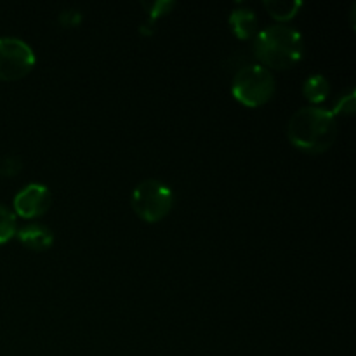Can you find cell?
Masks as SVG:
<instances>
[{
  "label": "cell",
  "mask_w": 356,
  "mask_h": 356,
  "mask_svg": "<svg viewBox=\"0 0 356 356\" xmlns=\"http://www.w3.org/2000/svg\"><path fill=\"white\" fill-rule=\"evenodd\" d=\"M37 58L26 42L14 37L0 38V80L16 82L33 70Z\"/></svg>",
  "instance_id": "obj_5"
},
{
  "label": "cell",
  "mask_w": 356,
  "mask_h": 356,
  "mask_svg": "<svg viewBox=\"0 0 356 356\" xmlns=\"http://www.w3.org/2000/svg\"><path fill=\"white\" fill-rule=\"evenodd\" d=\"M355 92L351 90L350 94H346V96H343L339 99V103L336 104V108H334V117H337V115H353L355 113Z\"/></svg>",
  "instance_id": "obj_13"
},
{
  "label": "cell",
  "mask_w": 356,
  "mask_h": 356,
  "mask_svg": "<svg viewBox=\"0 0 356 356\" xmlns=\"http://www.w3.org/2000/svg\"><path fill=\"white\" fill-rule=\"evenodd\" d=\"M232 92L238 103L249 108H259L266 104L275 94V76L259 63L245 65L235 73Z\"/></svg>",
  "instance_id": "obj_3"
},
{
  "label": "cell",
  "mask_w": 356,
  "mask_h": 356,
  "mask_svg": "<svg viewBox=\"0 0 356 356\" xmlns=\"http://www.w3.org/2000/svg\"><path fill=\"white\" fill-rule=\"evenodd\" d=\"M229 26L240 40H249L257 35V17L249 7H236L229 16Z\"/></svg>",
  "instance_id": "obj_8"
},
{
  "label": "cell",
  "mask_w": 356,
  "mask_h": 356,
  "mask_svg": "<svg viewBox=\"0 0 356 356\" xmlns=\"http://www.w3.org/2000/svg\"><path fill=\"white\" fill-rule=\"evenodd\" d=\"M329 92H330L329 80H327L323 75H312L305 82V87H302V94H305L306 99L313 104L325 101V97L329 96Z\"/></svg>",
  "instance_id": "obj_10"
},
{
  "label": "cell",
  "mask_w": 356,
  "mask_h": 356,
  "mask_svg": "<svg viewBox=\"0 0 356 356\" xmlns=\"http://www.w3.org/2000/svg\"><path fill=\"white\" fill-rule=\"evenodd\" d=\"M80 19H82V16H80L79 10H65V13H61V16H59L61 24H65V26L68 28L76 26V24L80 23Z\"/></svg>",
  "instance_id": "obj_14"
},
{
  "label": "cell",
  "mask_w": 356,
  "mask_h": 356,
  "mask_svg": "<svg viewBox=\"0 0 356 356\" xmlns=\"http://www.w3.org/2000/svg\"><path fill=\"white\" fill-rule=\"evenodd\" d=\"M305 54L302 35L289 24H271L254 38V56L261 66L271 70H289L298 65Z\"/></svg>",
  "instance_id": "obj_2"
},
{
  "label": "cell",
  "mask_w": 356,
  "mask_h": 356,
  "mask_svg": "<svg viewBox=\"0 0 356 356\" xmlns=\"http://www.w3.org/2000/svg\"><path fill=\"white\" fill-rule=\"evenodd\" d=\"M17 233V218L10 209L0 204V245L14 238Z\"/></svg>",
  "instance_id": "obj_11"
},
{
  "label": "cell",
  "mask_w": 356,
  "mask_h": 356,
  "mask_svg": "<svg viewBox=\"0 0 356 356\" xmlns=\"http://www.w3.org/2000/svg\"><path fill=\"white\" fill-rule=\"evenodd\" d=\"M131 204L139 219L153 225L169 216L174 197L169 186L156 179H146L134 188Z\"/></svg>",
  "instance_id": "obj_4"
},
{
  "label": "cell",
  "mask_w": 356,
  "mask_h": 356,
  "mask_svg": "<svg viewBox=\"0 0 356 356\" xmlns=\"http://www.w3.org/2000/svg\"><path fill=\"white\" fill-rule=\"evenodd\" d=\"M172 7H174L172 2H156V3H149L148 10L149 14H152L153 19H155V17L163 16V14L169 13V9H172Z\"/></svg>",
  "instance_id": "obj_15"
},
{
  "label": "cell",
  "mask_w": 356,
  "mask_h": 356,
  "mask_svg": "<svg viewBox=\"0 0 356 356\" xmlns=\"http://www.w3.org/2000/svg\"><path fill=\"white\" fill-rule=\"evenodd\" d=\"M52 204L51 190L44 184L31 183L14 197V214L23 219H37L47 214Z\"/></svg>",
  "instance_id": "obj_6"
},
{
  "label": "cell",
  "mask_w": 356,
  "mask_h": 356,
  "mask_svg": "<svg viewBox=\"0 0 356 356\" xmlns=\"http://www.w3.org/2000/svg\"><path fill=\"white\" fill-rule=\"evenodd\" d=\"M337 132V118L332 111L316 106L298 110L287 125L289 141L298 149L312 155L327 152L336 143Z\"/></svg>",
  "instance_id": "obj_1"
},
{
  "label": "cell",
  "mask_w": 356,
  "mask_h": 356,
  "mask_svg": "<svg viewBox=\"0 0 356 356\" xmlns=\"http://www.w3.org/2000/svg\"><path fill=\"white\" fill-rule=\"evenodd\" d=\"M264 9L270 13L271 17L280 21L282 24L284 21H289L298 16L299 10L302 9V2H299V0H287V2L285 0H266Z\"/></svg>",
  "instance_id": "obj_9"
},
{
  "label": "cell",
  "mask_w": 356,
  "mask_h": 356,
  "mask_svg": "<svg viewBox=\"0 0 356 356\" xmlns=\"http://www.w3.org/2000/svg\"><path fill=\"white\" fill-rule=\"evenodd\" d=\"M16 235L26 249L35 250V252H44L54 243V233L47 226L37 225V222L23 226L21 229H17Z\"/></svg>",
  "instance_id": "obj_7"
},
{
  "label": "cell",
  "mask_w": 356,
  "mask_h": 356,
  "mask_svg": "<svg viewBox=\"0 0 356 356\" xmlns=\"http://www.w3.org/2000/svg\"><path fill=\"white\" fill-rule=\"evenodd\" d=\"M23 170V160L19 156H0V177H14Z\"/></svg>",
  "instance_id": "obj_12"
}]
</instances>
